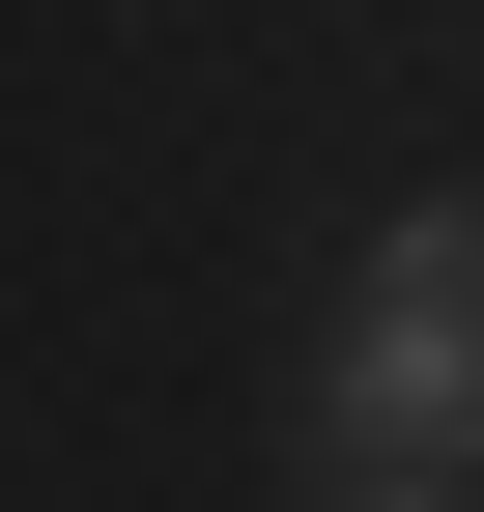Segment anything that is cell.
Returning <instances> with one entry per match:
<instances>
[{
  "mask_svg": "<svg viewBox=\"0 0 484 512\" xmlns=\"http://www.w3.org/2000/svg\"><path fill=\"white\" fill-rule=\"evenodd\" d=\"M456 427H484V256H456V200H399V228H371V285H342L314 456H456Z\"/></svg>",
  "mask_w": 484,
  "mask_h": 512,
  "instance_id": "1",
  "label": "cell"
},
{
  "mask_svg": "<svg viewBox=\"0 0 484 512\" xmlns=\"http://www.w3.org/2000/svg\"><path fill=\"white\" fill-rule=\"evenodd\" d=\"M285 512H456V456H314Z\"/></svg>",
  "mask_w": 484,
  "mask_h": 512,
  "instance_id": "2",
  "label": "cell"
}]
</instances>
